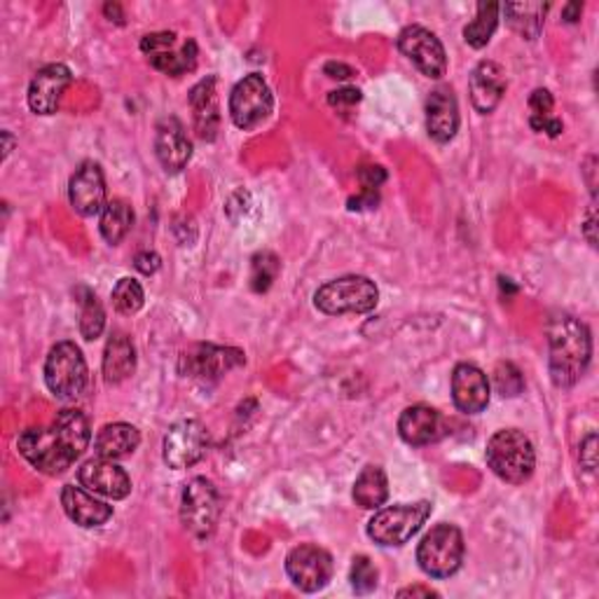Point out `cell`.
Returning <instances> with one entry per match:
<instances>
[{"mask_svg": "<svg viewBox=\"0 0 599 599\" xmlns=\"http://www.w3.org/2000/svg\"><path fill=\"white\" fill-rule=\"evenodd\" d=\"M90 440V419L80 410L66 407L49 426L26 429L16 440V450L36 471L45 475H61L88 450Z\"/></svg>", "mask_w": 599, "mask_h": 599, "instance_id": "cell-1", "label": "cell"}, {"mask_svg": "<svg viewBox=\"0 0 599 599\" xmlns=\"http://www.w3.org/2000/svg\"><path fill=\"white\" fill-rule=\"evenodd\" d=\"M551 380L557 389H572L584 378L592 358V337L586 323L572 314H555L548 323Z\"/></svg>", "mask_w": 599, "mask_h": 599, "instance_id": "cell-2", "label": "cell"}, {"mask_svg": "<svg viewBox=\"0 0 599 599\" xmlns=\"http://www.w3.org/2000/svg\"><path fill=\"white\" fill-rule=\"evenodd\" d=\"M487 464L508 485H525L537 469L534 442L520 429L496 431L487 442Z\"/></svg>", "mask_w": 599, "mask_h": 599, "instance_id": "cell-3", "label": "cell"}, {"mask_svg": "<svg viewBox=\"0 0 599 599\" xmlns=\"http://www.w3.org/2000/svg\"><path fill=\"white\" fill-rule=\"evenodd\" d=\"M380 302V290L361 274H349L323 284L314 293L316 310L329 316L342 314H368Z\"/></svg>", "mask_w": 599, "mask_h": 599, "instance_id": "cell-4", "label": "cell"}, {"mask_svg": "<svg viewBox=\"0 0 599 599\" xmlns=\"http://www.w3.org/2000/svg\"><path fill=\"white\" fill-rule=\"evenodd\" d=\"M90 382L88 361L76 342H59L47 354L45 384L61 401L80 399Z\"/></svg>", "mask_w": 599, "mask_h": 599, "instance_id": "cell-5", "label": "cell"}, {"mask_svg": "<svg viewBox=\"0 0 599 599\" xmlns=\"http://www.w3.org/2000/svg\"><path fill=\"white\" fill-rule=\"evenodd\" d=\"M464 534L457 525L440 522L417 548V562L426 576L450 578L464 562Z\"/></svg>", "mask_w": 599, "mask_h": 599, "instance_id": "cell-6", "label": "cell"}, {"mask_svg": "<svg viewBox=\"0 0 599 599\" xmlns=\"http://www.w3.org/2000/svg\"><path fill=\"white\" fill-rule=\"evenodd\" d=\"M434 504H399L389 508H378L368 522V537L378 545H403L413 539L424 522L431 518Z\"/></svg>", "mask_w": 599, "mask_h": 599, "instance_id": "cell-7", "label": "cell"}, {"mask_svg": "<svg viewBox=\"0 0 599 599\" xmlns=\"http://www.w3.org/2000/svg\"><path fill=\"white\" fill-rule=\"evenodd\" d=\"M220 520V492L209 477H193L181 494V522L195 539H209Z\"/></svg>", "mask_w": 599, "mask_h": 599, "instance_id": "cell-8", "label": "cell"}, {"mask_svg": "<svg viewBox=\"0 0 599 599\" xmlns=\"http://www.w3.org/2000/svg\"><path fill=\"white\" fill-rule=\"evenodd\" d=\"M141 53L148 57L155 71L178 78L195 71L199 49L193 38L178 41L174 31H158L141 38Z\"/></svg>", "mask_w": 599, "mask_h": 599, "instance_id": "cell-9", "label": "cell"}, {"mask_svg": "<svg viewBox=\"0 0 599 599\" xmlns=\"http://www.w3.org/2000/svg\"><path fill=\"white\" fill-rule=\"evenodd\" d=\"M274 111V96L263 76L251 73L234 84L230 94V117L234 127L251 131L261 127Z\"/></svg>", "mask_w": 599, "mask_h": 599, "instance_id": "cell-10", "label": "cell"}, {"mask_svg": "<svg viewBox=\"0 0 599 599\" xmlns=\"http://www.w3.org/2000/svg\"><path fill=\"white\" fill-rule=\"evenodd\" d=\"M246 364V354L237 347H218V345H195L183 352L178 361V372L187 380L197 382H216L222 375Z\"/></svg>", "mask_w": 599, "mask_h": 599, "instance_id": "cell-11", "label": "cell"}, {"mask_svg": "<svg viewBox=\"0 0 599 599\" xmlns=\"http://www.w3.org/2000/svg\"><path fill=\"white\" fill-rule=\"evenodd\" d=\"M209 452V431L197 419L176 422L164 436L162 459L169 469H191L207 457Z\"/></svg>", "mask_w": 599, "mask_h": 599, "instance_id": "cell-12", "label": "cell"}, {"mask_svg": "<svg viewBox=\"0 0 599 599\" xmlns=\"http://www.w3.org/2000/svg\"><path fill=\"white\" fill-rule=\"evenodd\" d=\"M333 555L314 543L296 545L286 557V574L302 592H319L331 584Z\"/></svg>", "mask_w": 599, "mask_h": 599, "instance_id": "cell-13", "label": "cell"}, {"mask_svg": "<svg viewBox=\"0 0 599 599\" xmlns=\"http://www.w3.org/2000/svg\"><path fill=\"white\" fill-rule=\"evenodd\" d=\"M399 49L426 78L440 80L448 73V55L436 33L424 26H405L399 36Z\"/></svg>", "mask_w": 599, "mask_h": 599, "instance_id": "cell-14", "label": "cell"}, {"mask_svg": "<svg viewBox=\"0 0 599 599\" xmlns=\"http://www.w3.org/2000/svg\"><path fill=\"white\" fill-rule=\"evenodd\" d=\"M68 199L76 214L92 218L106 209V178L96 162H82L68 183Z\"/></svg>", "mask_w": 599, "mask_h": 599, "instance_id": "cell-15", "label": "cell"}, {"mask_svg": "<svg viewBox=\"0 0 599 599\" xmlns=\"http://www.w3.org/2000/svg\"><path fill=\"white\" fill-rule=\"evenodd\" d=\"M73 82L71 68L64 64H47L33 76L28 84V106L36 115H55L59 111L61 96Z\"/></svg>", "mask_w": 599, "mask_h": 599, "instance_id": "cell-16", "label": "cell"}, {"mask_svg": "<svg viewBox=\"0 0 599 599\" xmlns=\"http://www.w3.org/2000/svg\"><path fill=\"white\" fill-rule=\"evenodd\" d=\"M78 481L94 494L108 496L113 502L127 499L131 494V477L113 459H90L78 471Z\"/></svg>", "mask_w": 599, "mask_h": 599, "instance_id": "cell-17", "label": "cell"}, {"mask_svg": "<svg viewBox=\"0 0 599 599\" xmlns=\"http://www.w3.org/2000/svg\"><path fill=\"white\" fill-rule=\"evenodd\" d=\"M492 387L487 375L473 364H459L452 370V401L459 413L481 415L489 405Z\"/></svg>", "mask_w": 599, "mask_h": 599, "instance_id": "cell-18", "label": "cell"}, {"mask_svg": "<svg viewBox=\"0 0 599 599\" xmlns=\"http://www.w3.org/2000/svg\"><path fill=\"white\" fill-rule=\"evenodd\" d=\"M155 155L166 174H181L193 158V143L176 117H164L155 129Z\"/></svg>", "mask_w": 599, "mask_h": 599, "instance_id": "cell-19", "label": "cell"}, {"mask_svg": "<svg viewBox=\"0 0 599 599\" xmlns=\"http://www.w3.org/2000/svg\"><path fill=\"white\" fill-rule=\"evenodd\" d=\"M506 71L502 64L496 61H481L471 73L469 80V92H471V104L481 115H489L502 104L506 94Z\"/></svg>", "mask_w": 599, "mask_h": 599, "instance_id": "cell-20", "label": "cell"}, {"mask_svg": "<svg viewBox=\"0 0 599 599\" xmlns=\"http://www.w3.org/2000/svg\"><path fill=\"white\" fill-rule=\"evenodd\" d=\"M399 434L407 445H413V448H424V445L438 442L448 434V424H445L436 407L413 405L403 410V415L399 419Z\"/></svg>", "mask_w": 599, "mask_h": 599, "instance_id": "cell-21", "label": "cell"}, {"mask_svg": "<svg viewBox=\"0 0 599 599\" xmlns=\"http://www.w3.org/2000/svg\"><path fill=\"white\" fill-rule=\"evenodd\" d=\"M426 131L436 143H450L459 131V104L450 88H436L426 99Z\"/></svg>", "mask_w": 599, "mask_h": 599, "instance_id": "cell-22", "label": "cell"}, {"mask_svg": "<svg viewBox=\"0 0 599 599\" xmlns=\"http://www.w3.org/2000/svg\"><path fill=\"white\" fill-rule=\"evenodd\" d=\"M191 108L195 117V131L201 141H214L220 127V104L216 92V78L199 80L191 90Z\"/></svg>", "mask_w": 599, "mask_h": 599, "instance_id": "cell-23", "label": "cell"}, {"mask_svg": "<svg viewBox=\"0 0 599 599\" xmlns=\"http://www.w3.org/2000/svg\"><path fill=\"white\" fill-rule=\"evenodd\" d=\"M61 506L66 510V516L71 518L80 527H101L106 525L113 518V506L106 502H99L96 496L90 492H84L82 487L76 485H64L61 489Z\"/></svg>", "mask_w": 599, "mask_h": 599, "instance_id": "cell-24", "label": "cell"}, {"mask_svg": "<svg viewBox=\"0 0 599 599\" xmlns=\"http://www.w3.org/2000/svg\"><path fill=\"white\" fill-rule=\"evenodd\" d=\"M141 445V434L136 426L127 424V422H113L106 424L104 429H101L94 438V452L101 459H125L129 454H134L139 450Z\"/></svg>", "mask_w": 599, "mask_h": 599, "instance_id": "cell-25", "label": "cell"}, {"mask_svg": "<svg viewBox=\"0 0 599 599\" xmlns=\"http://www.w3.org/2000/svg\"><path fill=\"white\" fill-rule=\"evenodd\" d=\"M136 370L134 342L125 333H113L104 352V378L108 384H119Z\"/></svg>", "mask_w": 599, "mask_h": 599, "instance_id": "cell-26", "label": "cell"}, {"mask_svg": "<svg viewBox=\"0 0 599 599\" xmlns=\"http://www.w3.org/2000/svg\"><path fill=\"white\" fill-rule=\"evenodd\" d=\"M352 496L356 506H361L366 510H378L387 504L389 499V481L382 466H366L361 473H358Z\"/></svg>", "mask_w": 599, "mask_h": 599, "instance_id": "cell-27", "label": "cell"}, {"mask_svg": "<svg viewBox=\"0 0 599 599\" xmlns=\"http://www.w3.org/2000/svg\"><path fill=\"white\" fill-rule=\"evenodd\" d=\"M502 12L506 14L512 31L520 33L525 41H534L543 28L548 3H506L502 5Z\"/></svg>", "mask_w": 599, "mask_h": 599, "instance_id": "cell-28", "label": "cell"}, {"mask_svg": "<svg viewBox=\"0 0 599 599\" xmlns=\"http://www.w3.org/2000/svg\"><path fill=\"white\" fill-rule=\"evenodd\" d=\"M134 228V209L125 199H113L106 204V209L101 211L99 230L101 237L106 239L111 246H117Z\"/></svg>", "mask_w": 599, "mask_h": 599, "instance_id": "cell-29", "label": "cell"}, {"mask_svg": "<svg viewBox=\"0 0 599 599\" xmlns=\"http://www.w3.org/2000/svg\"><path fill=\"white\" fill-rule=\"evenodd\" d=\"M499 3H477L475 20L464 26L466 45H471L473 49H483L492 41L496 26H499Z\"/></svg>", "mask_w": 599, "mask_h": 599, "instance_id": "cell-30", "label": "cell"}, {"mask_svg": "<svg viewBox=\"0 0 599 599\" xmlns=\"http://www.w3.org/2000/svg\"><path fill=\"white\" fill-rule=\"evenodd\" d=\"M78 302H80V335L92 342L101 337V333H104L106 329V312L90 288H78Z\"/></svg>", "mask_w": 599, "mask_h": 599, "instance_id": "cell-31", "label": "cell"}, {"mask_svg": "<svg viewBox=\"0 0 599 599\" xmlns=\"http://www.w3.org/2000/svg\"><path fill=\"white\" fill-rule=\"evenodd\" d=\"M279 269H281V263L272 251L255 253L251 261V288L255 290V293H265V290H269L274 279L279 277Z\"/></svg>", "mask_w": 599, "mask_h": 599, "instance_id": "cell-32", "label": "cell"}, {"mask_svg": "<svg viewBox=\"0 0 599 599\" xmlns=\"http://www.w3.org/2000/svg\"><path fill=\"white\" fill-rule=\"evenodd\" d=\"M146 302V293H143V286L136 281V279H119L113 288V307L119 312V314H136L143 307Z\"/></svg>", "mask_w": 599, "mask_h": 599, "instance_id": "cell-33", "label": "cell"}, {"mask_svg": "<svg viewBox=\"0 0 599 599\" xmlns=\"http://www.w3.org/2000/svg\"><path fill=\"white\" fill-rule=\"evenodd\" d=\"M378 576H380L378 567H375L368 555H356L352 560L349 580L356 595H370L375 588H378Z\"/></svg>", "mask_w": 599, "mask_h": 599, "instance_id": "cell-34", "label": "cell"}, {"mask_svg": "<svg viewBox=\"0 0 599 599\" xmlns=\"http://www.w3.org/2000/svg\"><path fill=\"white\" fill-rule=\"evenodd\" d=\"M494 387L496 391L502 393L504 399H512V396H520L522 389H525V378L522 372L512 366V364H499L494 370Z\"/></svg>", "mask_w": 599, "mask_h": 599, "instance_id": "cell-35", "label": "cell"}, {"mask_svg": "<svg viewBox=\"0 0 599 599\" xmlns=\"http://www.w3.org/2000/svg\"><path fill=\"white\" fill-rule=\"evenodd\" d=\"M555 99L548 90H534L532 96H529V123L534 119H545V117H555L553 115Z\"/></svg>", "mask_w": 599, "mask_h": 599, "instance_id": "cell-36", "label": "cell"}, {"mask_svg": "<svg viewBox=\"0 0 599 599\" xmlns=\"http://www.w3.org/2000/svg\"><path fill=\"white\" fill-rule=\"evenodd\" d=\"M358 181H361L364 191H378L380 185H384L387 181V171L378 164H368L358 169Z\"/></svg>", "mask_w": 599, "mask_h": 599, "instance_id": "cell-37", "label": "cell"}, {"mask_svg": "<svg viewBox=\"0 0 599 599\" xmlns=\"http://www.w3.org/2000/svg\"><path fill=\"white\" fill-rule=\"evenodd\" d=\"M361 90L356 88H342V90H335L329 94V104L335 106V108H352L356 104H361Z\"/></svg>", "mask_w": 599, "mask_h": 599, "instance_id": "cell-38", "label": "cell"}, {"mask_svg": "<svg viewBox=\"0 0 599 599\" xmlns=\"http://www.w3.org/2000/svg\"><path fill=\"white\" fill-rule=\"evenodd\" d=\"M580 464H584L586 471L595 473L597 469V436L595 434H588L586 440L580 442Z\"/></svg>", "mask_w": 599, "mask_h": 599, "instance_id": "cell-39", "label": "cell"}, {"mask_svg": "<svg viewBox=\"0 0 599 599\" xmlns=\"http://www.w3.org/2000/svg\"><path fill=\"white\" fill-rule=\"evenodd\" d=\"M134 265L141 274H146V277H150V274H155L162 267V261L155 251H141L134 258Z\"/></svg>", "mask_w": 599, "mask_h": 599, "instance_id": "cell-40", "label": "cell"}, {"mask_svg": "<svg viewBox=\"0 0 599 599\" xmlns=\"http://www.w3.org/2000/svg\"><path fill=\"white\" fill-rule=\"evenodd\" d=\"M378 201H380V193L378 191H364L358 197L349 199V209L352 211L372 209V207H378Z\"/></svg>", "mask_w": 599, "mask_h": 599, "instance_id": "cell-41", "label": "cell"}, {"mask_svg": "<svg viewBox=\"0 0 599 599\" xmlns=\"http://www.w3.org/2000/svg\"><path fill=\"white\" fill-rule=\"evenodd\" d=\"M323 73H326L329 78H335V80H347L354 76V68L342 64V61H329L326 66H323Z\"/></svg>", "mask_w": 599, "mask_h": 599, "instance_id": "cell-42", "label": "cell"}, {"mask_svg": "<svg viewBox=\"0 0 599 599\" xmlns=\"http://www.w3.org/2000/svg\"><path fill=\"white\" fill-rule=\"evenodd\" d=\"M399 597H438V592L429 586H410L399 590Z\"/></svg>", "mask_w": 599, "mask_h": 599, "instance_id": "cell-43", "label": "cell"}, {"mask_svg": "<svg viewBox=\"0 0 599 599\" xmlns=\"http://www.w3.org/2000/svg\"><path fill=\"white\" fill-rule=\"evenodd\" d=\"M580 14H584V5H578V3H569V5L562 8L564 22H569V24H576L580 20Z\"/></svg>", "mask_w": 599, "mask_h": 599, "instance_id": "cell-44", "label": "cell"}, {"mask_svg": "<svg viewBox=\"0 0 599 599\" xmlns=\"http://www.w3.org/2000/svg\"><path fill=\"white\" fill-rule=\"evenodd\" d=\"M595 228H597V216H595V209H590V214H588V222L584 226V234H586V239L590 242V246H597Z\"/></svg>", "mask_w": 599, "mask_h": 599, "instance_id": "cell-45", "label": "cell"}, {"mask_svg": "<svg viewBox=\"0 0 599 599\" xmlns=\"http://www.w3.org/2000/svg\"><path fill=\"white\" fill-rule=\"evenodd\" d=\"M104 12H106V16H108L111 22H113V16H115V22H117V24H123V22H125V14H123V10H119L117 3H108V5L104 8Z\"/></svg>", "mask_w": 599, "mask_h": 599, "instance_id": "cell-46", "label": "cell"}, {"mask_svg": "<svg viewBox=\"0 0 599 599\" xmlns=\"http://www.w3.org/2000/svg\"><path fill=\"white\" fill-rule=\"evenodd\" d=\"M3 139H5V160H8V155H10V152H12V136H10V131H3Z\"/></svg>", "mask_w": 599, "mask_h": 599, "instance_id": "cell-47", "label": "cell"}]
</instances>
